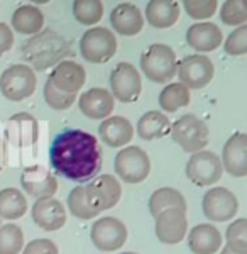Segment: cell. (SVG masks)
Returning <instances> with one entry per match:
<instances>
[{"mask_svg": "<svg viewBox=\"0 0 247 254\" xmlns=\"http://www.w3.org/2000/svg\"><path fill=\"white\" fill-rule=\"evenodd\" d=\"M112 29L122 36H135L142 31L144 17L134 3H119L110 14Z\"/></svg>", "mask_w": 247, "mask_h": 254, "instance_id": "23", "label": "cell"}, {"mask_svg": "<svg viewBox=\"0 0 247 254\" xmlns=\"http://www.w3.org/2000/svg\"><path fill=\"white\" fill-rule=\"evenodd\" d=\"M22 254H60V249L51 239H34L24 246Z\"/></svg>", "mask_w": 247, "mask_h": 254, "instance_id": "38", "label": "cell"}, {"mask_svg": "<svg viewBox=\"0 0 247 254\" xmlns=\"http://www.w3.org/2000/svg\"><path fill=\"white\" fill-rule=\"evenodd\" d=\"M170 134L173 141L178 144L185 153H198L203 151L210 141L208 126L201 119L193 114H185L175 122H171Z\"/></svg>", "mask_w": 247, "mask_h": 254, "instance_id": "2", "label": "cell"}, {"mask_svg": "<svg viewBox=\"0 0 247 254\" xmlns=\"http://www.w3.org/2000/svg\"><path fill=\"white\" fill-rule=\"evenodd\" d=\"M24 248V234L17 224L0 225V254H19Z\"/></svg>", "mask_w": 247, "mask_h": 254, "instance_id": "31", "label": "cell"}, {"mask_svg": "<svg viewBox=\"0 0 247 254\" xmlns=\"http://www.w3.org/2000/svg\"><path fill=\"white\" fill-rule=\"evenodd\" d=\"M201 210L212 222H227L237 215L239 200L229 188H210L201 200Z\"/></svg>", "mask_w": 247, "mask_h": 254, "instance_id": "9", "label": "cell"}, {"mask_svg": "<svg viewBox=\"0 0 247 254\" xmlns=\"http://www.w3.org/2000/svg\"><path fill=\"white\" fill-rule=\"evenodd\" d=\"M48 80L51 81L53 87L58 88L60 92L76 95L86 81V71L81 64L66 60L56 64V68L51 71Z\"/></svg>", "mask_w": 247, "mask_h": 254, "instance_id": "17", "label": "cell"}, {"mask_svg": "<svg viewBox=\"0 0 247 254\" xmlns=\"http://www.w3.org/2000/svg\"><path fill=\"white\" fill-rule=\"evenodd\" d=\"M115 51L117 39L107 27H92L80 39V53L88 63H107L114 58Z\"/></svg>", "mask_w": 247, "mask_h": 254, "instance_id": "6", "label": "cell"}, {"mask_svg": "<svg viewBox=\"0 0 247 254\" xmlns=\"http://www.w3.org/2000/svg\"><path fill=\"white\" fill-rule=\"evenodd\" d=\"M222 166L229 175L242 178L247 175V134H232L222 151Z\"/></svg>", "mask_w": 247, "mask_h": 254, "instance_id": "16", "label": "cell"}, {"mask_svg": "<svg viewBox=\"0 0 247 254\" xmlns=\"http://www.w3.org/2000/svg\"><path fill=\"white\" fill-rule=\"evenodd\" d=\"M88 207L98 215L109 208L115 207L122 196V187L112 175H98L86 182L83 187Z\"/></svg>", "mask_w": 247, "mask_h": 254, "instance_id": "4", "label": "cell"}, {"mask_svg": "<svg viewBox=\"0 0 247 254\" xmlns=\"http://www.w3.org/2000/svg\"><path fill=\"white\" fill-rule=\"evenodd\" d=\"M39 136L38 121L29 114H15L9 119L7 139L17 147H26L36 142Z\"/></svg>", "mask_w": 247, "mask_h": 254, "instance_id": "22", "label": "cell"}, {"mask_svg": "<svg viewBox=\"0 0 247 254\" xmlns=\"http://www.w3.org/2000/svg\"><path fill=\"white\" fill-rule=\"evenodd\" d=\"M31 214L34 224L48 232L58 231L66 224V208L53 196L36 200L31 208Z\"/></svg>", "mask_w": 247, "mask_h": 254, "instance_id": "15", "label": "cell"}, {"mask_svg": "<svg viewBox=\"0 0 247 254\" xmlns=\"http://www.w3.org/2000/svg\"><path fill=\"white\" fill-rule=\"evenodd\" d=\"M213 63L203 55L185 56L180 63H176V75L180 76V83L188 90H200L212 81L213 78Z\"/></svg>", "mask_w": 247, "mask_h": 254, "instance_id": "10", "label": "cell"}, {"mask_svg": "<svg viewBox=\"0 0 247 254\" xmlns=\"http://www.w3.org/2000/svg\"><path fill=\"white\" fill-rule=\"evenodd\" d=\"M224 36L217 24L213 22H198L188 27L186 43L188 46L196 49L200 53H210L220 48Z\"/></svg>", "mask_w": 247, "mask_h": 254, "instance_id": "19", "label": "cell"}, {"mask_svg": "<svg viewBox=\"0 0 247 254\" xmlns=\"http://www.w3.org/2000/svg\"><path fill=\"white\" fill-rule=\"evenodd\" d=\"M176 55L166 44H152L142 53L141 69L154 83H166L176 76Z\"/></svg>", "mask_w": 247, "mask_h": 254, "instance_id": "3", "label": "cell"}, {"mask_svg": "<svg viewBox=\"0 0 247 254\" xmlns=\"http://www.w3.org/2000/svg\"><path fill=\"white\" fill-rule=\"evenodd\" d=\"M5 161H7V154H5V142L0 137V171L5 168Z\"/></svg>", "mask_w": 247, "mask_h": 254, "instance_id": "40", "label": "cell"}, {"mask_svg": "<svg viewBox=\"0 0 247 254\" xmlns=\"http://www.w3.org/2000/svg\"><path fill=\"white\" fill-rule=\"evenodd\" d=\"M225 53L230 56H242L247 53V26H239L236 31L230 32L224 44Z\"/></svg>", "mask_w": 247, "mask_h": 254, "instance_id": "37", "label": "cell"}, {"mask_svg": "<svg viewBox=\"0 0 247 254\" xmlns=\"http://www.w3.org/2000/svg\"><path fill=\"white\" fill-rule=\"evenodd\" d=\"M115 173L125 183H141L151 173V159L139 146L122 147L115 156Z\"/></svg>", "mask_w": 247, "mask_h": 254, "instance_id": "5", "label": "cell"}, {"mask_svg": "<svg viewBox=\"0 0 247 254\" xmlns=\"http://www.w3.org/2000/svg\"><path fill=\"white\" fill-rule=\"evenodd\" d=\"M171 121L166 117V114L158 110H149L139 119L137 122V136L142 141H152L159 139L166 134H170Z\"/></svg>", "mask_w": 247, "mask_h": 254, "instance_id": "25", "label": "cell"}, {"mask_svg": "<svg viewBox=\"0 0 247 254\" xmlns=\"http://www.w3.org/2000/svg\"><path fill=\"white\" fill-rule=\"evenodd\" d=\"M147 207H149L152 217L159 215L168 208H180V210L186 212V200H185L183 193L180 190H176V188L163 187L149 196Z\"/></svg>", "mask_w": 247, "mask_h": 254, "instance_id": "26", "label": "cell"}, {"mask_svg": "<svg viewBox=\"0 0 247 254\" xmlns=\"http://www.w3.org/2000/svg\"><path fill=\"white\" fill-rule=\"evenodd\" d=\"M49 161L58 175L76 183L95 178L102 170V147L98 139L80 129H66L55 137Z\"/></svg>", "mask_w": 247, "mask_h": 254, "instance_id": "1", "label": "cell"}, {"mask_svg": "<svg viewBox=\"0 0 247 254\" xmlns=\"http://www.w3.org/2000/svg\"><path fill=\"white\" fill-rule=\"evenodd\" d=\"M156 219V237L161 241L163 244H180L185 239L188 231V220L186 214L180 208H168L161 212Z\"/></svg>", "mask_w": 247, "mask_h": 254, "instance_id": "13", "label": "cell"}, {"mask_svg": "<svg viewBox=\"0 0 247 254\" xmlns=\"http://www.w3.org/2000/svg\"><path fill=\"white\" fill-rule=\"evenodd\" d=\"M73 15L83 26H93L104 15V3L100 0H73Z\"/></svg>", "mask_w": 247, "mask_h": 254, "instance_id": "30", "label": "cell"}, {"mask_svg": "<svg viewBox=\"0 0 247 254\" xmlns=\"http://www.w3.org/2000/svg\"><path fill=\"white\" fill-rule=\"evenodd\" d=\"M80 112L88 119H107L114 112L115 98L107 88H90L78 98Z\"/></svg>", "mask_w": 247, "mask_h": 254, "instance_id": "18", "label": "cell"}, {"mask_svg": "<svg viewBox=\"0 0 247 254\" xmlns=\"http://www.w3.org/2000/svg\"><path fill=\"white\" fill-rule=\"evenodd\" d=\"M222 243L224 237L213 224H198L188 234V248L193 254H215Z\"/></svg>", "mask_w": 247, "mask_h": 254, "instance_id": "20", "label": "cell"}, {"mask_svg": "<svg viewBox=\"0 0 247 254\" xmlns=\"http://www.w3.org/2000/svg\"><path fill=\"white\" fill-rule=\"evenodd\" d=\"M181 2H183L186 14L196 20L212 17L219 5V0H181Z\"/></svg>", "mask_w": 247, "mask_h": 254, "instance_id": "36", "label": "cell"}, {"mask_svg": "<svg viewBox=\"0 0 247 254\" xmlns=\"http://www.w3.org/2000/svg\"><path fill=\"white\" fill-rule=\"evenodd\" d=\"M220 254H237V253H234L232 249L229 248V246H225V248H222V251H220Z\"/></svg>", "mask_w": 247, "mask_h": 254, "instance_id": "41", "label": "cell"}, {"mask_svg": "<svg viewBox=\"0 0 247 254\" xmlns=\"http://www.w3.org/2000/svg\"><path fill=\"white\" fill-rule=\"evenodd\" d=\"M225 241L227 246L237 254H247V219L234 220L225 231Z\"/></svg>", "mask_w": 247, "mask_h": 254, "instance_id": "32", "label": "cell"}, {"mask_svg": "<svg viewBox=\"0 0 247 254\" xmlns=\"http://www.w3.org/2000/svg\"><path fill=\"white\" fill-rule=\"evenodd\" d=\"M31 2L32 3H39V5H41V3H48V2H51V0H31Z\"/></svg>", "mask_w": 247, "mask_h": 254, "instance_id": "42", "label": "cell"}, {"mask_svg": "<svg viewBox=\"0 0 247 254\" xmlns=\"http://www.w3.org/2000/svg\"><path fill=\"white\" fill-rule=\"evenodd\" d=\"M43 95H44V102H46L53 110H66L71 107L76 100V95L60 92L58 88L53 87V83L49 80L44 83Z\"/></svg>", "mask_w": 247, "mask_h": 254, "instance_id": "35", "label": "cell"}, {"mask_svg": "<svg viewBox=\"0 0 247 254\" xmlns=\"http://www.w3.org/2000/svg\"><path fill=\"white\" fill-rule=\"evenodd\" d=\"M146 19L156 29L173 27L180 19V3L176 0H149Z\"/></svg>", "mask_w": 247, "mask_h": 254, "instance_id": "24", "label": "cell"}, {"mask_svg": "<svg viewBox=\"0 0 247 254\" xmlns=\"http://www.w3.org/2000/svg\"><path fill=\"white\" fill-rule=\"evenodd\" d=\"M27 212V198L17 188L0 190V219L17 220Z\"/></svg>", "mask_w": 247, "mask_h": 254, "instance_id": "27", "label": "cell"}, {"mask_svg": "<svg viewBox=\"0 0 247 254\" xmlns=\"http://www.w3.org/2000/svg\"><path fill=\"white\" fill-rule=\"evenodd\" d=\"M188 180L195 183L196 187H210L215 185L224 175V166H222L220 158L212 151H198L193 153L186 163Z\"/></svg>", "mask_w": 247, "mask_h": 254, "instance_id": "8", "label": "cell"}, {"mask_svg": "<svg viewBox=\"0 0 247 254\" xmlns=\"http://www.w3.org/2000/svg\"><path fill=\"white\" fill-rule=\"evenodd\" d=\"M100 139L110 147H124L127 142L132 141L134 127L129 119L122 116H112L104 119L98 129Z\"/></svg>", "mask_w": 247, "mask_h": 254, "instance_id": "21", "label": "cell"}, {"mask_svg": "<svg viewBox=\"0 0 247 254\" xmlns=\"http://www.w3.org/2000/svg\"><path fill=\"white\" fill-rule=\"evenodd\" d=\"M220 19L227 26H244L247 22L246 0H225L220 9Z\"/></svg>", "mask_w": 247, "mask_h": 254, "instance_id": "33", "label": "cell"}, {"mask_svg": "<svg viewBox=\"0 0 247 254\" xmlns=\"http://www.w3.org/2000/svg\"><path fill=\"white\" fill-rule=\"evenodd\" d=\"M20 185L24 191L36 198H48L53 196L58 190V180L48 168L36 165L26 168L20 175Z\"/></svg>", "mask_w": 247, "mask_h": 254, "instance_id": "14", "label": "cell"}, {"mask_svg": "<svg viewBox=\"0 0 247 254\" xmlns=\"http://www.w3.org/2000/svg\"><path fill=\"white\" fill-rule=\"evenodd\" d=\"M36 85H38L36 73L27 64L9 66L0 76V92L12 102H20L24 98H29L36 92Z\"/></svg>", "mask_w": 247, "mask_h": 254, "instance_id": "7", "label": "cell"}, {"mask_svg": "<svg viewBox=\"0 0 247 254\" xmlns=\"http://www.w3.org/2000/svg\"><path fill=\"white\" fill-rule=\"evenodd\" d=\"M68 210L71 212L73 217L80 220H90V219H95L97 214L88 207L86 203V198H85V190L83 187H76L71 190V193L68 195Z\"/></svg>", "mask_w": 247, "mask_h": 254, "instance_id": "34", "label": "cell"}, {"mask_svg": "<svg viewBox=\"0 0 247 254\" xmlns=\"http://www.w3.org/2000/svg\"><path fill=\"white\" fill-rule=\"evenodd\" d=\"M43 26L44 15L36 5H22L12 15V27L20 34H38Z\"/></svg>", "mask_w": 247, "mask_h": 254, "instance_id": "28", "label": "cell"}, {"mask_svg": "<svg viewBox=\"0 0 247 254\" xmlns=\"http://www.w3.org/2000/svg\"><path fill=\"white\" fill-rule=\"evenodd\" d=\"M121 254H137V253H121Z\"/></svg>", "mask_w": 247, "mask_h": 254, "instance_id": "43", "label": "cell"}, {"mask_svg": "<svg viewBox=\"0 0 247 254\" xmlns=\"http://www.w3.org/2000/svg\"><path fill=\"white\" fill-rule=\"evenodd\" d=\"M90 237L97 249L104 253L117 251L127 241V227L115 217H102L93 222Z\"/></svg>", "mask_w": 247, "mask_h": 254, "instance_id": "12", "label": "cell"}, {"mask_svg": "<svg viewBox=\"0 0 247 254\" xmlns=\"http://www.w3.org/2000/svg\"><path fill=\"white\" fill-rule=\"evenodd\" d=\"M12 44H14V32L10 31L7 24L0 22V56L9 51Z\"/></svg>", "mask_w": 247, "mask_h": 254, "instance_id": "39", "label": "cell"}, {"mask_svg": "<svg viewBox=\"0 0 247 254\" xmlns=\"http://www.w3.org/2000/svg\"><path fill=\"white\" fill-rule=\"evenodd\" d=\"M190 90L185 85H181L180 81L178 83H170L159 93V107H161L163 112L175 114L180 109L186 107L190 104Z\"/></svg>", "mask_w": 247, "mask_h": 254, "instance_id": "29", "label": "cell"}, {"mask_svg": "<svg viewBox=\"0 0 247 254\" xmlns=\"http://www.w3.org/2000/svg\"><path fill=\"white\" fill-rule=\"evenodd\" d=\"M112 97L124 104H132L142 92V80L137 68L130 63H119L110 73Z\"/></svg>", "mask_w": 247, "mask_h": 254, "instance_id": "11", "label": "cell"}]
</instances>
